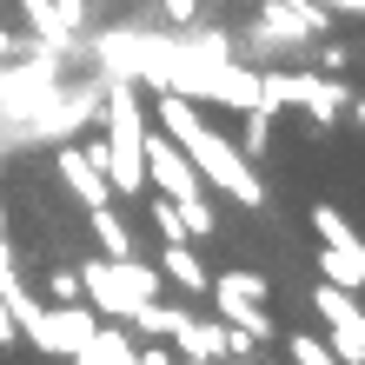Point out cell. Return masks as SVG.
<instances>
[{
	"label": "cell",
	"instance_id": "obj_9",
	"mask_svg": "<svg viewBox=\"0 0 365 365\" xmlns=\"http://www.w3.org/2000/svg\"><path fill=\"white\" fill-rule=\"evenodd\" d=\"M292 106H299L312 126H332V120L352 106V93H346V80H339V73L306 67V73H292Z\"/></svg>",
	"mask_w": 365,
	"mask_h": 365
},
{
	"label": "cell",
	"instance_id": "obj_28",
	"mask_svg": "<svg viewBox=\"0 0 365 365\" xmlns=\"http://www.w3.org/2000/svg\"><path fill=\"white\" fill-rule=\"evenodd\" d=\"M180 365H220V359H180Z\"/></svg>",
	"mask_w": 365,
	"mask_h": 365
},
{
	"label": "cell",
	"instance_id": "obj_7",
	"mask_svg": "<svg viewBox=\"0 0 365 365\" xmlns=\"http://www.w3.org/2000/svg\"><path fill=\"white\" fill-rule=\"evenodd\" d=\"M140 166H146V186L166 192V200H206V180L192 173V160L180 153L160 126H146V146H140Z\"/></svg>",
	"mask_w": 365,
	"mask_h": 365
},
{
	"label": "cell",
	"instance_id": "obj_14",
	"mask_svg": "<svg viewBox=\"0 0 365 365\" xmlns=\"http://www.w3.org/2000/svg\"><path fill=\"white\" fill-rule=\"evenodd\" d=\"M87 220H93V240H100V259H133V226H126V220H120L113 206H93Z\"/></svg>",
	"mask_w": 365,
	"mask_h": 365
},
{
	"label": "cell",
	"instance_id": "obj_5",
	"mask_svg": "<svg viewBox=\"0 0 365 365\" xmlns=\"http://www.w3.org/2000/svg\"><path fill=\"white\" fill-rule=\"evenodd\" d=\"M312 312L326 326V346L339 352V365H365V306L346 286H319L312 292Z\"/></svg>",
	"mask_w": 365,
	"mask_h": 365
},
{
	"label": "cell",
	"instance_id": "obj_1",
	"mask_svg": "<svg viewBox=\"0 0 365 365\" xmlns=\"http://www.w3.org/2000/svg\"><path fill=\"white\" fill-rule=\"evenodd\" d=\"M146 120H160V133L192 160V173L206 180V192H226L232 206H266V180H259V166H252L240 146L220 133V126H206V120H200V100H186V93H173V87H160V100H153V113H146Z\"/></svg>",
	"mask_w": 365,
	"mask_h": 365
},
{
	"label": "cell",
	"instance_id": "obj_20",
	"mask_svg": "<svg viewBox=\"0 0 365 365\" xmlns=\"http://www.w3.org/2000/svg\"><path fill=\"white\" fill-rule=\"evenodd\" d=\"M73 299H80V266L47 272V306H73Z\"/></svg>",
	"mask_w": 365,
	"mask_h": 365
},
{
	"label": "cell",
	"instance_id": "obj_22",
	"mask_svg": "<svg viewBox=\"0 0 365 365\" xmlns=\"http://www.w3.org/2000/svg\"><path fill=\"white\" fill-rule=\"evenodd\" d=\"M153 220H160V232H166V240H186V226H180V206L166 200V192L153 200Z\"/></svg>",
	"mask_w": 365,
	"mask_h": 365
},
{
	"label": "cell",
	"instance_id": "obj_13",
	"mask_svg": "<svg viewBox=\"0 0 365 365\" xmlns=\"http://www.w3.org/2000/svg\"><path fill=\"white\" fill-rule=\"evenodd\" d=\"M319 272H326V286L359 292L365 286V240H352V246H319Z\"/></svg>",
	"mask_w": 365,
	"mask_h": 365
},
{
	"label": "cell",
	"instance_id": "obj_2",
	"mask_svg": "<svg viewBox=\"0 0 365 365\" xmlns=\"http://www.w3.org/2000/svg\"><path fill=\"white\" fill-rule=\"evenodd\" d=\"M100 120H106V180H113V200H140L146 192V166H140V146H146V106L133 93V80H113V87L100 93Z\"/></svg>",
	"mask_w": 365,
	"mask_h": 365
},
{
	"label": "cell",
	"instance_id": "obj_26",
	"mask_svg": "<svg viewBox=\"0 0 365 365\" xmlns=\"http://www.w3.org/2000/svg\"><path fill=\"white\" fill-rule=\"evenodd\" d=\"M346 113H352V120H359V126H365V100H352V106H346Z\"/></svg>",
	"mask_w": 365,
	"mask_h": 365
},
{
	"label": "cell",
	"instance_id": "obj_19",
	"mask_svg": "<svg viewBox=\"0 0 365 365\" xmlns=\"http://www.w3.org/2000/svg\"><path fill=\"white\" fill-rule=\"evenodd\" d=\"M173 206H180L186 240H206V232H220V212H212V200H173Z\"/></svg>",
	"mask_w": 365,
	"mask_h": 365
},
{
	"label": "cell",
	"instance_id": "obj_23",
	"mask_svg": "<svg viewBox=\"0 0 365 365\" xmlns=\"http://www.w3.org/2000/svg\"><path fill=\"white\" fill-rule=\"evenodd\" d=\"M160 7H166V20H173V27H186V20L200 14V0H160Z\"/></svg>",
	"mask_w": 365,
	"mask_h": 365
},
{
	"label": "cell",
	"instance_id": "obj_27",
	"mask_svg": "<svg viewBox=\"0 0 365 365\" xmlns=\"http://www.w3.org/2000/svg\"><path fill=\"white\" fill-rule=\"evenodd\" d=\"M0 53H14V34H7V27H0Z\"/></svg>",
	"mask_w": 365,
	"mask_h": 365
},
{
	"label": "cell",
	"instance_id": "obj_15",
	"mask_svg": "<svg viewBox=\"0 0 365 365\" xmlns=\"http://www.w3.org/2000/svg\"><path fill=\"white\" fill-rule=\"evenodd\" d=\"M20 14H27V27L47 40V47H67V40H73V27L60 20V7H53V0H20Z\"/></svg>",
	"mask_w": 365,
	"mask_h": 365
},
{
	"label": "cell",
	"instance_id": "obj_12",
	"mask_svg": "<svg viewBox=\"0 0 365 365\" xmlns=\"http://www.w3.org/2000/svg\"><path fill=\"white\" fill-rule=\"evenodd\" d=\"M133 339H126V326H113V319H100L93 326V339L73 352V365H133Z\"/></svg>",
	"mask_w": 365,
	"mask_h": 365
},
{
	"label": "cell",
	"instance_id": "obj_17",
	"mask_svg": "<svg viewBox=\"0 0 365 365\" xmlns=\"http://www.w3.org/2000/svg\"><path fill=\"white\" fill-rule=\"evenodd\" d=\"M286 365H339V352L319 332H286Z\"/></svg>",
	"mask_w": 365,
	"mask_h": 365
},
{
	"label": "cell",
	"instance_id": "obj_4",
	"mask_svg": "<svg viewBox=\"0 0 365 365\" xmlns=\"http://www.w3.org/2000/svg\"><path fill=\"white\" fill-rule=\"evenodd\" d=\"M206 292H212V306H220L226 326H240L246 339H259V346L286 332V326L266 312V279H259V272H226V279H212Z\"/></svg>",
	"mask_w": 365,
	"mask_h": 365
},
{
	"label": "cell",
	"instance_id": "obj_21",
	"mask_svg": "<svg viewBox=\"0 0 365 365\" xmlns=\"http://www.w3.org/2000/svg\"><path fill=\"white\" fill-rule=\"evenodd\" d=\"M266 140H272V120L246 106V140H240V153H246V160H259V153H266Z\"/></svg>",
	"mask_w": 365,
	"mask_h": 365
},
{
	"label": "cell",
	"instance_id": "obj_29",
	"mask_svg": "<svg viewBox=\"0 0 365 365\" xmlns=\"http://www.w3.org/2000/svg\"><path fill=\"white\" fill-rule=\"evenodd\" d=\"M252 365H259V359H252Z\"/></svg>",
	"mask_w": 365,
	"mask_h": 365
},
{
	"label": "cell",
	"instance_id": "obj_11",
	"mask_svg": "<svg viewBox=\"0 0 365 365\" xmlns=\"http://www.w3.org/2000/svg\"><path fill=\"white\" fill-rule=\"evenodd\" d=\"M153 272L166 279V286L192 292V299H200V292L212 286V279H206V266H200V252H192L186 240H166V246H160V259H153Z\"/></svg>",
	"mask_w": 365,
	"mask_h": 365
},
{
	"label": "cell",
	"instance_id": "obj_24",
	"mask_svg": "<svg viewBox=\"0 0 365 365\" xmlns=\"http://www.w3.org/2000/svg\"><path fill=\"white\" fill-rule=\"evenodd\" d=\"M133 365H180V359L166 352V346H146V352H133Z\"/></svg>",
	"mask_w": 365,
	"mask_h": 365
},
{
	"label": "cell",
	"instance_id": "obj_16",
	"mask_svg": "<svg viewBox=\"0 0 365 365\" xmlns=\"http://www.w3.org/2000/svg\"><path fill=\"white\" fill-rule=\"evenodd\" d=\"M133 332H146V339H166L180 326V306H166V299H146V306H133V319H126Z\"/></svg>",
	"mask_w": 365,
	"mask_h": 365
},
{
	"label": "cell",
	"instance_id": "obj_8",
	"mask_svg": "<svg viewBox=\"0 0 365 365\" xmlns=\"http://www.w3.org/2000/svg\"><path fill=\"white\" fill-rule=\"evenodd\" d=\"M60 180L73 186L80 206H113V180H106V146L87 140V146H60Z\"/></svg>",
	"mask_w": 365,
	"mask_h": 365
},
{
	"label": "cell",
	"instance_id": "obj_18",
	"mask_svg": "<svg viewBox=\"0 0 365 365\" xmlns=\"http://www.w3.org/2000/svg\"><path fill=\"white\" fill-rule=\"evenodd\" d=\"M312 232H319V246H352L359 240V226L339 206H312Z\"/></svg>",
	"mask_w": 365,
	"mask_h": 365
},
{
	"label": "cell",
	"instance_id": "obj_10",
	"mask_svg": "<svg viewBox=\"0 0 365 365\" xmlns=\"http://www.w3.org/2000/svg\"><path fill=\"white\" fill-rule=\"evenodd\" d=\"M166 346H173V359H220V365H226V326L180 312V326L166 332Z\"/></svg>",
	"mask_w": 365,
	"mask_h": 365
},
{
	"label": "cell",
	"instance_id": "obj_6",
	"mask_svg": "<svg viewBox=\"0 0 365 365\" xmlns=\"http://www.w3.org/2000/svg\"><path fill=\"white\" fill-rule=\"evenodd\" d=\"M93 326H100V312L87 306V299H73V306H40L34 326L20 332V339L40 346V352H53V359H73V352L93 339Z\"/></svg>",
	"mask_w": 365,
	"mask_h": 365
},
{
	"label": "cell",
	"instance_id": "obj_25",
	"mask_svg": "<svg viewBox=\"0 0 365 365\" xmlns=\"http://www.w3.org/2000/svg\"><path fill=\"white\" fill-rule=\"evenodd\" d=\"M0 346H20V326H14V312L0 306Z\"/></svg>",
	"mask_w": 365,
	"mask_h": 365
},
{
	"label": "cell",
	"instance_id": "obj_3",
	"mask_svg": "<svg viewBox=\"0 0 365 365\" xmlns=\"http://www.w3.org/2000/svg\"><path fill=\"white\" fill-rule=\"evenodd\" d=\"M166 279L140 259H80V299L100 312V319H133V306L160 299Z\"/></svg>",
	"mask_w": 365,
	"mask_h": 365
}]
</instances>
